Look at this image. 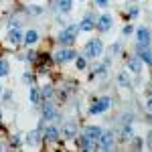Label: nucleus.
<instances>
[{
  "label": "nucleus",
  "instance_id": "1",
  "mask_svg": "<svg viewBox=\"0 0 152 152\" xmlns=\"http://www.w3.org/2000/svg\"><path fill=\"white\" fill-rule=\"evenodd\" d=\"M77 33H79V26H77V24H69V26H65V28L59 33L57 41L61 43V45H71V43L75 41Z\"/></svg>",
  "mask_w": 152,
  "mask_h": 152
},
{
  "label": "nucleus",
  "instance_id": "2",
  "mask_svg": "<svg viewBox=\"0 0 152 152\" xmlns=\"http://www.w3.org/2000/svg\"><path fill=\"white\" fill-rule=\"evenodd\" d=\"M114 140H116L114 132L105 130V132H102V136H99V140H97V148H99V150H112V148H114Z\"/></svg>",
  "mask_w": 152,
  "mask_h": 152
},
{
  "label": "nucleus",
  "instance_id": "3",
  "mask_svg": "<svg viewBox=\"0 0 152 152\" xmlns=\"http://www.w3.org/2000/svg\"><path fill=\"white\" fill-rule=\"evenodd\" d=\"M104 53V43L99 39H91L87 45H85V55L87 57H99Z\"/></svg>",
  "mask_w": 152,
  "mask_h": 152
},
{
  "label": "nucleus",
  "instance_id": "4",
  "mask_svg": "<svg viewBox=\"0 0 152 152\" xmlns=\"http://www.w3.org/2000/svg\"><path fill=\"white\" fill-rule=\"evenodd\" d=\"M110 97H99L97 102H94V105L89 107V114H104L105 110L110 107Z\"/></svg>",
  "mask_w": 152,
  "mask_h": 152
},
{
  "label": "nucleus",
  "instance_id": "5",
  "mask_svg": "<svg viewBox=\"0 0 152 152\" xmlns=\"http://www.w3.org/2000/svg\"><path fill=\"white\" fill-rule=\"evenodd\" d=\"M71 59H77V53H75L73 49H61V51L55 53V61H57V63H67Z\"/></svg>",
  "mask_w": 152,
  "mask_h": 152
},
{
  "label": "nucleus",
  "instance_id": "6",
  "mask_svg": "<svg viewBox=\"0 0 152 152\" xmlns=\"http://www.w3.org/2000/svg\"><path fill=\"white\" fill-rule=\"evenodd\" d=\"M6 41H8L10 45H20V43L24 41L23 31H20L18 26H14V28H10V31H8V37H6Z\"/></svg>",
  "mask_w": 152,
  "mask_h": 152
},
{
  "label": "nucleus",
  "instance_id": "7",
  "mask_svg": "<svg viewBox=\"0 0 152 152\" xmlns=\"http://www.w3.org/2000/svg\"><path fill=\"white\" fill-rule=\"evenodd\" d=\"M112 24H114V18H112V14H107V12H105V14H102V16H99V18H97V23H95V26H97V28H99V31H110V28H112Z\"/></svg>",
  "mask_w": 152,
  "mask_h": 152
},
{
  "label": "nucleus",
  "instance_id": "8",
  "mask_svg": "<svg viewBox=\"0 0 152 152\" xmlns=\"http://www.w3.org/2000/svg\"><path fill=\"white\" fill-rule=\"evenodd\" d=\"M102 132H104V130L99 128V126H87V128L83 130V136H87L91 142H95V144H97L99 136H102Z\"/></svg>",
  "mask_w": 152,
  "mask_h": 152
},
{
  "label": "nucleus",
  "instance_id": "9",
  "mask_svg": "<svg viewBox=\"0 0 152 152\" xmlns=\"http://www.w3.org/2000/svg\"><path fill=\"white\" fill-rule=\"evenodd\" d=\"M136 51H138V57H140L142 61H146V63H150V65H152V51H150V45H138V47H136Z\"/></svg>",
  "mask_w": 152,
  "mask_h": 152
},
{
  "label": "nucleus",
  "instance_id": "10",
  "mask_svg": "<svg viewBox=\"0 0 152 152\" xmlns=\"http://www.w3.org/2000/svg\"><path fill=\"white\" fill-rule=\"evenodd\" d=\"M53 120H59V114L55 112V107L51 104L43 105V122H53Z\"/></svg>",
  "mask_w": 152,
  "mask_h": 152
},
{
  "label": "nucleus",
  "instance_id": "11",
  "mask_svg": "<svg viewBox=\"0 0 152 152\" xmlns=\"http://www.w3.org/2000/svg\"><path fill=\"white\" fill-rule=\"evenodd\" d=\"M77 146H79V148H83V150H97V144H95V142H91L87 136H83V134L77 138Z\"/></svg>",
  "mask_w": 152,
  "mask_h": 152
},
{
  "label": "nucleus",
  "instance_id": "12",
  "mask_svg": "<svg viewBox=\"0 0 152 152\" xmlns=\"http://www.w3.org/2000/svg\"><path fill=\"white\" fill-rule=\"evenodd\" d=\"M138 45H150V31L146 26L138 28Z\"/></svg>",
  "mask_w": 152,
  "mask_h": 152
},
{
  "label": "nucleus",
  "instance_id": "13",
  "mask_svg": "<svg viewBox=\"0 0 152 152\" xmlns=\"http://www.w3.org/2000/svg\"><path fill=\"white\" fill-rule=\"evenodd\" d=\"M63 134H65V138H73L77 134V124L75 122H65L63 124Z\"/></svg>",
  "mask_w": 152,
  "mask_h": 152
},
{
  "label": "nucleus",
  "instance_id": "14",
  "mask_svg": "<svg viewBox=\"0 0 152 152\" xmlns=\"http://www.w3.org/2000/svg\"><path fill=\"white\" fill-rule=\"evenodd\" d=\"M45 140L47 142H57L59 140V130L55 126H47L45 128Z\"/></svg>",
  "mask_w": 152,
  "mask_h": 152
},
{
  "label": "nucleus",
  "instance_id": "15",
  "mask_svg": "<svg viewBox=\"0 0 152 152\" xmlns=\"http://www.w3.org/2000/svg\"><path fill=\"white\" fill-rule=\"evenodd\" d=\"M41 132H43V126H39L37 130L28 132V136H26V138H28V144H31V146H37V144L41 142Z\"/></svg>",
  "mask_w": 152,
  "mask_h": 152
},
{
  "label": "nucleus",
  "instance_id": "16",
  "mask_svg": "<svg viewBox=\"0 0 152 152\" xmlns=\"http://www.w3.org/2000/svg\"><path fill=\"white\" fill-rule=\"evenodd\" d=\"M128 69L134 73V75H138L142 71V59L140 57H134V59H130L128 61Z\"/></svg>",
  "mask_w": 152,
  "mask_h": 152
},
{
  "label": "nucleus",
  "instance_id": "17",
  "mask_svg": "<svg viewBox=\"0 0 152 152\" xmlns=\"http://www.w3.org/2000/svg\"><path fill=\"white\" fill-rule=\"evenodd\" d=\"M37 41H39V33H37V31H33V28H31V31H26V33H24V45H35Z\"/></svg>",
  "mask_w": 152,
  "mask_h": 152
},
{
  "label": "nucleus",
  "instance_id": "18",
  "mask_svg": "<svg viewBox=\"0 0 152 152\" xmlns=\"http://www.w3.org/2000/svg\"><path fill=\"white\" fill-rule=\"evenodd\" d=\"M79 26H81V31H91V28L95 26L94 18H91V14H87V16L81 20V24H79Z\"/></svg>",
  "mask_w": 152,
  "mask_h": 152
},
{
  "label": "nucleus",
  "instance_id": "19",
  "mask_svg": "<svg viewBox=\"0 0 152 152\" xmlns=\"http://www.w3.org/2000/svg\"><path fill=\"white\" fill-rule=\"evenodd\" d=\"M28 99H31V104H39L41 102V89L39 87H31V94H28Z\"/></svg>",
  "mask_w": 152,
  "mask_h": 152
},
{
  "label": "nucleus",
  "instance_id": "20",
  "mask_svg": "<svg viewBox=\"0 0 152 152\" xmlns=\"http://www.w3.org/2000/svg\"><path fill=\"white\" fill-rule=\"evenodd\" d=\"M8 71H10V65H8V61H4V59H0V77H4V75H8Z\"/></svg>",
  "mask_w": 152,
  "mask_h": 152
},
{
  "label": "nucleus",
  "instance_id": "21",
  "mask_svg": "<svg viewBox=\"0 0 152 152\" xmlns=\"http://www.w3.org/2000/svg\"><path fill=\"white\" fill-rule=\"evenodd\" d=\"M59 10L61 12H69L71 10V0H59Z\"/></svg>",
  "mask_w": 152,
  "mask_h": 152
},
{
  "label": "nucleus",
  "instance_id": "22",
  "mask_svg": "<svg viewBox=\"0 0 152 152\" xmlns=\"http://www.w3.org/2000/svg\"><path fill=\"white\" fill-rule=\"evenodd\" d=\"M118 83H120V85H126V87H130V77H128V73H120V75H118Z\"/></svg>",
  "mask_w": 152,
  "mask_h": 152
},
{
  "label": "nucleus",
  "instance_id": "23",
  "mask_svg": "<svg viewBox=\"0 0 152 152\" xmlns=\"http://www.w3.org/2000/svg\"><path fill=\"white\" fill-rule=\"evenodd\" d=\"M122 136H124V140L132 138V126H130V124H124V128H122Z\"/></svg>",
  "mask_w": 152,
  "mask_h": 152
},
{
  "label": "nucleus",
  "instance_id": "24",
  "mask_svg": "<svg viewBox=\"0 0 152 152\" xmlns=\"http://www.w3.org/2000/svg\"><path fill=\"white\" fill-rule=\"evenodd\" d=\"M41 97H53V87H51V85H45V87H43V89H41Z\"/></svg>",
  "mask_w": 152,
  "mask_h": 152
},
{
  "label": "nucleus",
  "instance_id": "25",
  "mask_svg": "<svg viewBox=\"0 0 152 152\" xmlns=\"http://www.w3.org/2000/svg\"><path fill=\"white\" fill-rule=\"evenodd\" d=\"M75 65H77V69H85L87 63H85V59H83V57H79L77 61H75Z\"/></svg>",
  "mask_w": 152,
  "mask_h": 152
},
{
  "label": "nucleus",
  "instance_id": "26",
  "mask_svg": "<svg viewBox=\"0 0 152 152\" xmlns=\"http://www.w3.org/2000/svg\"><path fill=\"white\" fill-rule=\"evenodd\" d=\"M35 59H37V53H35V51H31V53L26 55V61H35Z\"/></svg>",
  "mask_w": 152,
  "mask_h": 152
},
{
  "label": "nucleus",
  "instance_id": "27",
  "mask_svg": "<svg viewBox=\"0 0 152 152\" xmlns=\"http://www.w3.org/2000/svg\"><path fill=\"white\" fill-rule=\"evenodd\" d=\"M28 10H31V14H41V8H39V6H33V8H28Z\"/></svg>",
  "mask_w": 152,
  "mask_h": 152
},
{
  "label": "nucleus",
  "instance_id": "28",
  "mask_svg": "<svg viewBox=\"0 0 152 152\" xmlns=\"http://www.w3.org/2000/svg\"><path fill=\"white\" fill-rule=\"evenodd\" d=\"M146 140H148V142H146V144H148V148H150V150H152V132H150V134H148V138H146Z\"/></svg>",
  "mask_w": 152,
  "mask_h": 152
},
{
  "label": "nucleus",
  "instance_id": "29",
  "mask_svg": "<svg viewBox=\"0 0 152 152\" xmlns=\"http://www.w3.org/2000/svg\"><path fill=\"white\" fill-rule=\"evenodd\" d=\"M130 16H132V18L138 16V8H130Z\"/></svg>",
  "mask_w": 152,
  "mask_h": 152
},
{
  "label": "nucleus",
  "instance_id": "30",
  "mask_svg": "<svg viewBox=\"0 0 152 152\" xmlns=\"http://www.w3.org/2000/svg\"><path fill=\"white\" fill-rule=\"evenodd\" d=\"M146 110H148V112H152V97L146 102Z\"/></svg>",
  "mask_w": 152,
  "mask_h": 152
},
{
  "label": "nucleus",
  "instance_id": "31",
  "mask_svg": "<svg viewBox=\"0 0 152 152\" xmlns=\"http://www.w3.org/2000/svg\"><path fill=\"white\" fill-rule=\"evenodd\" d=\"M97 6H102V8L107 6V0H97Z\"/></svg>",
  "mask_w": 152,
  "mask_h": 152
},
{
  "label": "nucleus",
  "instance_id": "32",
  "mask_svg": "<svg viewBox=\"0 0 152 152\" xmlns=\"http://www.w3.org/2000/svg\"><path fill=\"white\" fill-rule=\"evenodd\" d=\"M132 31H134L132 26H126V28H124V35H132Z\"/></svg>",
  "mask_w": 152,
  "mask_h": 152
},
{
  "label": "nucleus",
  "instance_id": "33",
  "mask_svg": "<svg viewBox=\"0 0 152 152\" xmlns=\"http://www.w3.org/2000/svg\"><path fill=\"white\" fill-rule=\"evenodd\" d=\"M134 140H136V142H134V148H140V146H142V142H140V138H134Z\"/></svg>",
  "mask_w": 152,
  "mask_h": 152
},
{
  "label": "nucleus",
  "instance_id": "34",
  "mask_svg": "<svg viewBox=\"0 0 152 152\" xmlns=\"http://www.w3.org/2000/svg\"><path fill=\"white\" fill-rule=\"evenodd\" d=\"M0 94H2V87H0Z\"/></svg>",
  "mask_w": 152,
  "mask_h": 152
},
{
  "label": "nucleus",
  "instance_id": "35",
  "mask_svg": "<svg viewBox=\"0 0 152 152\" xmlns=\"http://www.w3.org/2000/svg\"><path fill=\"white\" fill-rule=\"evenodd\" d=\"M0 118H2V112H0Z\"/></svg>",
  "mask_w": 152,
  "mask_h": 152
}]
</instances>
